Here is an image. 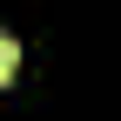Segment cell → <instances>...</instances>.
Instances as JSON below:
<instances>
[{
  "label": "cell",
  "mask_w": 121,
  "mask_h": 121,
  "mask_svg": "<svg viewBox=\"0 0 121 121\" xmlns=\"http://www.w3.org/2000/svg\"><path fill=\"white\" fill-rule=\"evenodd\" d=\"M13 67H20V40H13V34H0V87L13 81Z\"/></svg>",
  "instance_id": "1"
}]
</instances>
